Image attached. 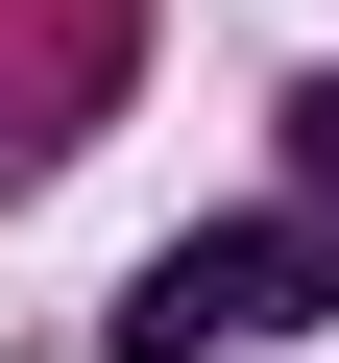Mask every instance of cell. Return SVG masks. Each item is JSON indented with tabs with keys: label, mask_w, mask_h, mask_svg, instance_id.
Segmentation results:
<instances>
[{
	"label": "cell",
	"mask_w": 339,
	"mask_h": 363,
	"mask_svg": "<svg viewBox=\"0 0 339 363\" xmlns=\"http://www.w3.org/2000/svg\"><path fill=\"white\" fill-rule=\"evenodd\" d=\"M291 169H315V242H339V73L291 97Z\"/></svg>",
	"instance_id": "obj_2"
},
{
	"label": "cell",
	"mask_w": 339,
	"mask_h": 363,
	"mask_svg": "<svg viewBox=\"0 0 339 363\" xmlns=\"http://www.w3.org/2000/svg\"><path fill=\"white\" fill-rule=\"evenodd\" d=\"M315 291H339V242H315V218H194V242L97 315V363H243V339H291Z\"/></svg>",
	"instance_id": "obj_1"
}]
</instances>
